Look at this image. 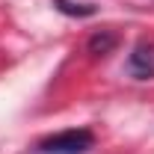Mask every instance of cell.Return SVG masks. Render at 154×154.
Wrapping results in <instances>:
<instances>
[{"label": "cell", "mask_w": 154, "mask_h": 154, "mask_svg": "<svg viewBox=\"0 0 154 154\" xmlns=\"http://www.w3.org/2000/svg\"><path fill=\"white\" fill-rule=\"evenodd\" d=\"M131 71H134V77H139V80H145V77L154 74V48L151 45H136L134 54H131Z\"/></svg>", "instance_id": "7a4b0ae2"}, {"label": "cell", "mask_w": 154, "mask_h": 154, "mask_svg": "<svg viewBox=\"0 0 154 154\" xmlns=\"http://www.w3.org/2000/svg\"><path fill=\"white\" fill-rule=\"evenodd\" d=\"M62 12H68V15H92L95 9L89 6V3H68V0H54Z\"/></svg>", "instance_id": "3957f363"}, {"label": "cell", "mask_w": 154, "mask_h": 154, "mask_svg": "<svg viewBox=\"0 0 154 154\" xmlns=\"http://www.w3.org/2000/svg\"><path fill=\"white\" fill-rule=\"evenodd\" d=\"M92 148H95V134L86 128H68L38 139L42 154H89Z\"/></svg>", "instance_id": "6da1fadb"}]
</instances>
